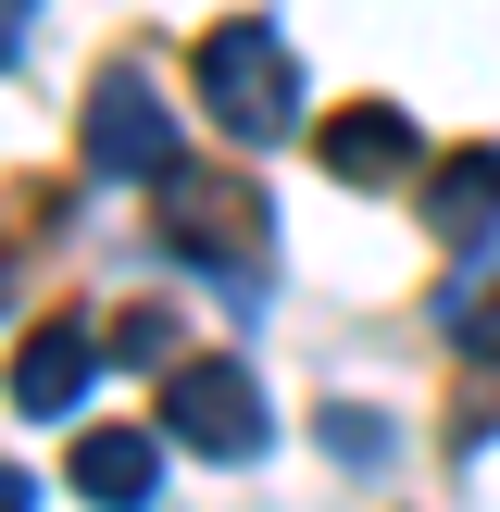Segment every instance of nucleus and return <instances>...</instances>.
Listing matches in <instances>:
<instances>
[{
	"mask_svg": "<svg viewBox=\"0 0 500 512\" xmlns=\"http://www.w3.org/2000/svg\"><path fill=\"white\" fill-rule=\"evenodd\" d=\"M450 350H475V363H500V288H463V313H450Z\"/></svg>",
	"mask_w": 500,
	"mask_h": 512,
	"instance_id": "nucleus-10",
	"label": "nucleus"
},
{
	"mask_svg": "<svg viewBox=\"0 0 500 512\" xmlns=\"http://www.w3.org/2000/svg\"><path fill=\"white\" fill-rule=\"evenodd\" d=\"M75 150H88V175H113V188H163V175H175V113H163V88H150L138 63H113Z\"/></svg>",
	"mask_w": 500,
	"mask_h": 512,
	"instance_id": "nucleus-3",
	"label": "nucleus"
},
{
	"mask_svg": "<svg viewBox=\"0 0 500 512\" xmlns=\"http://www.w3.org/2000/svg\"><path fill=\"white\" fill-rule=\"evenodd\" d=\"M88 363L100 350L75 338V325H38V338L13 350V413H75V400H88Z\"/></svg>",
	"mask_w": 500,
	"mask_h": 512,
	"instance_id": "nucleus-8",
	"label": "nucleus"
},
{
	"mask_svg": "<svg viewBox=\"0 0 500 512\" xmlns=\"http://www.w3.org/2000/svg\"><path fill=\"white\" fill-rule=\"evenodd\" d=\"M425 213H438V238H450V250H488V238H500V150H488V138H475V150H450Z\"/></svg>",
	"mask_w": 500,
	"mask_h": 512,
	"instance_id": "nucleus-7",
	"label": "nucleus"
},
{
	"mask_svg": "<svg viewBox=\"0 0 500 512\" xmlns=\"http://www.w3.org/2000/svg\"><path fill=\"white\" fill-rule=\"evenodd\" d=\"M313 150H325V175H338V188H400V175L425 163V138H413V113H400V100H350V113H325Z\"/></svg>",
	"mask_w": 500,
	"mask_h": 512,
	"instance_id": "nucleus-5",
	"label": "nucleus"
},
{
	"mask_svg": "<svg viewBox=\"0 0 500 512\" xmlns=\"http://www.w3.org/2000/svg\"><path fill=\"white\" fill-rule=\"evenodd\" d=\"M200 100H213V125L225 138H288L300 125V63H288V38H275L263 13H238V25H213L200 38Z\"/></svg>",
	"mask_w": 500,
	"mask_h": 512,
	"instance_id": "nucleus-2",
	"label": "nucleus"
},
{
	"mask_svg": "<svg viewBox=\"0 0 500 512\" xmlns=\"http://www.w3.org/2000/svg\"><path fill=\"white\" fill-rule=\"evenodd\" d=\"M100 350H113V363H175V313H163V300H138V313H113V338H100Z\"/></svg>",
	"mask_w": 500,
	"mask_h": 512,
	"instance_id": "nucleus-9",
	"label": "nucleus"
},
{
	"mask_svg": "<svg viewBox=\"0 0 500 512\" xmlns=\"http://www.w3.org/2000/svg\"><path fill=\"white\" fill-rule=\"evenodd\" d=\"M163 463H175V425H88L63 450V488L75 500H163Z\"/></svg>",
	"mask_w": 500,
	"mask_h": 512,
	"instance_id": "nucleus-6",
	"label": "nucleus"
},
{
	"mask_svg": "<svg viewBox=\"0 0 500 512\" xmlns=\"http://www.w3.org/2000/svg\"><path fill=\"white\" fill-rule=\"evenodd\" d=\"M163 425H175V450H200V463H250V450L275 438L250 363H175L163 375Z\"/></svg>",
	"mask_w": 500,
	"mask_h": 512,
	"instance_id": "nucleus-4",
	"label": "nucleus"
},
{
	"mask_svg": "<svg viewBox=\"0 0 500 512\" xmlns=\"http://www.w3.org/2000/svg\"><path fill=\"white\" fill-rule=\"evenodd\" d=\"M150 225H163V250H175L188 275H225V288H250V275H263V250H275L263 188H238V175H188V163L163 175Z\"/></svg>",
	"mask_w": 500,
	"mask_h": 512,
	"instance_id": "nucleus-1",
	"label": "nucleus"
}]
</instances>
